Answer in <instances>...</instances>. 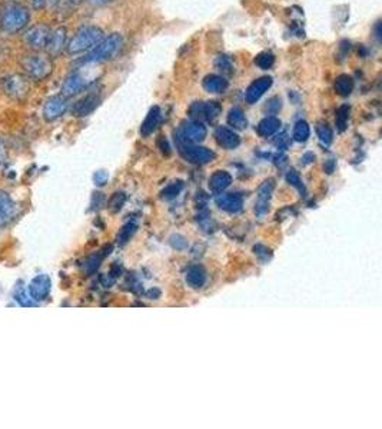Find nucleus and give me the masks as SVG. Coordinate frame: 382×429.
I'll return each instance as SVG.
<instances>
[{
	"mask_svg": "<svg viewBox=\"0 0 382 429\" xmlns=\"http://www.w3.org/2000/svg\"><path fill=\"white\" fill-rule=\"evenodd\" d=\"M104 204H105V196H104V193H99V192L93 193L92 204H90L92 211H94V209H101V208L104 206Z\"/></svg>",
	"mask_w": 382,
	"mask_h": 429,
	"instance_id": "obj_40",
	"label": "nucleus"
},
{
	"mask_svg": "<svg viewBox=\"0 0 382 429\" xmlns=\"http://www.w3.org/2000/svg\"><path fill=\"white\" fill-rule=\"evenodd\" d=\"M231 183H232V176L227 171H216L209 178V189L213 193H222L231 186Z\"/></svg>",
	"mask_w": 382,
	"mask_h": 429,
	"instance_id": "obj_21",
	"label": "nucleus"
},
{
	"mask_svg": "<svg viewBox=\"0 0 382 429\" xmlns=\"http://www.w3.org/2000/svg\"><path fill=\"white\" fill-rule=\"evenodd\" d=\"M272 83H274V80H272L271 76H262L257 80H253L245 92V101L249 105L257 104L260 99L265 94V92H268L271 89Z\"/></svg>",
	"mask_w": 382,
	"mask_h": 429,
	"instance_id": "obj_14",
	"label": "nucleus"
},
{
	"mask_svg": "<svg viewBox=\"0 0 382 429\" xmlns=\"http://www.w3.org/2000/svg\"><path fill=\"white\" fill-rule=\"evenodd\" d=\"M182 188H183V183L182 182H174V183H171V185H168L164 190H162V197L164 199H175V197L181 193V190H182Z\"/></svg>",
	"mask_w": 382,
	"mask_h": 429,
	"instance_id": "obj_36",
	"label": "nucleus"
},
{
	"mask_svg": "<svg viewBox=\"0 0 382 429\" xmlns=\"http://www.w3.org/2000/svg\"><path fill=\"white\" fill-rule=\"evenodd\" d=\"M228 123L234 129H245L248 126V119L241 108H232L228 113Z\"/></svg>",
	"mask_w": 382,
	"mask_h": 429,
	"instance_id": "obj_26",
	"label": "nucleus"
},
{
	"mask_svg": "<svg viewBox=\"0 0 382 429\" xmlns=\"http://www.w3.org/2000/svg\"><path fill=\"white\" fill-rule=\"evenodd\" d=\"M286 182H288V183L292 185V186H295V188L299 189L301 192H305L304 185H302V181H301L299 175H298L295 171H290L288 174H286Z\"/></svg>",
	"mask_w": 382,
	"mask_h": 429,
	"instance_id": "obj_38",
	"label": "nucleus"
},
{
	"mask_svg": "<svg viewBox=\"0 0 382 429\" xmlns=\"http://www.w3.org/2000/svg\"><path fill=\"white\" fill-rule=\"evenodd\" d=\"M126 202V195L123 192H116L112 195V197L109 199V204H108V208L111 212H119L123 205Z\"/></svg>",
	"mask_w": 382,
	"mask_h": 429,
	"instance_id": "obj_34",
	"label": "nucleus"
},
{
	"mask_svg": "<svg viewBox=\"0 0 382 429\" xmlns=\"http://www.w3.org/2000/svg\"><path fill=\"white\" fill-rule=\"evenodd\" d=\"M20 66L24 72V76L31 80H43L49 78L53 72V60L49 55L43 53H31L26 55L20 60Z\"/></svg>",
	"mask_w": 382,
	"mask_h": 429,
	"instance_id": "obj_4",
	"label": "nucleus"
},
{
	"mask_svg": "<svg viewBox=\"0 0 382 429\" xmlns=\"http://www.w3.org/2000/svg\"><path fill=\"white\" fill-rule=\"evenodd\" d=\"M282 108V101L279 97H271L269 101L267 102V106H265V111L269 113V115H276Z\"/></svg>",
	"mask_w": 382,
	"mask_h": 429,
	"instance_id": "obj_37",
	"label": "nucleus"
},
{
	"mask_svg": "<svg viewBox=\"0 0 382 429\" xmlns=\"http://www.w3.org/2000/svg\"><path fill=\"white\" fill-rule=\"evenodd\" d=\"M176 143H178L179 153L189 163L206 164V163L212 162L216 156L213 150H211L208 148H204V146H198L195 143H188V142H181V141H176Z\"/></svg>",
	"mask_w": 382,
	"mask_h": 429,
	"instance_id": "obj_5",
	"label": "nucleus"
},
{
	"mask_svg": "<svg viewBox=\"0 0 382 429\" xmlns=\"http://www.w3.org/2000/svg\"><path fill=\"white\" fill-rule=\"evenodd\" d=\"M161 122H162V111H161V108H159V106L150 108L149 113L146 115V118H145V120H143V123L141 126V135L145 136V138L152 135L153 132L157 129V126L161 125Z\"/></svg>",
	"mask_w": 382,
	"mask_h": 429,
	"instance_id": "obj_20",
	"label": "nucleus"
},
{
	"mask_svg": "<svg viewBox=\"0 0 382 429\" xmlns=\"http://www.w3.org/2000/svg\"><path fill=\"white\" fill-rule=\"evenodd\" d=\"M89 2L94 6H104V5H108V3L113 2V0H89Z\"/></svg>",
	"mask_w": 382,
	"mask_h": 429,
	"instance_id": "obj_47",
	"label": "nucleus"
},
{
	"mask_svg": "<svg viewBox=\"0 0 382 429\" xmlns=\"http://www.w3.org/2000/svg\"><path fill=\"white\" fill-rule=\"evenodd\" d=\"M15 216L16 204L13 197L6 190H0V230H3Z\"/></svg>",
	"mask_w": 382,
	"mask_h": 429,
	"instance_id": "obj_15",
	"label": "nucleus"
},
{
	"mask_svg": "<svg viewBox=\"0 0 382 429\" xmlns=\"http://www.w3.org/2000/svg\"><path fill=\"white\" fill-rule=\"evenodd\" d=\"M49 36H50V29L46 24L41 23V24L30 27L26 31L24 41L30 48H34L35 50H42V49H46Z\"/></svg>",
	"mask_w": 382,
	"mask_h": 429,
	"instance_id": "obj_10",
	"label": "nucleus"
},
{
	"mask_svg": "<svg viewBox=\"0 0 382 429\" xmlns=\"http://www.w3.org/2000/svg\"><path fill=\"white\" fill-rule=\"evenodd\" d=\"M281 129V120L276 116H267L264 118L258 126H257V134L261 138H269L272 135H275L276 132Z\"/></svg>",
	"mask_w": 382,
	"mask_h": 429,
	"instance_id": "obj_23",
	"label": "nucleus"
},
{
	"mask_svg": "<svg viewBox=\"0 0 382 429\" xmlns=\"http://www.w3.org/2000/svg\"><path fill=\"white\" fill-rule=\"evenodd\" d=\"M30 20L29 9L19 2L9 0L0 10V29L8 35H15V33L23 30Z\"/></svg>",
	"mask_w": 382,
	"mask_h": 429,
	"instance_id": "obj_1",
	"label": "nucleus"
},
{
	"mask_svg": "<svg viewBox=\"0 0 382 429\" xmlns=\"http://www.w3.org/2000/svg\"><path fill=\"white\" fill-rule=\"evenodd\" d=\"M316 135L320 138V142L324 146H330L332 143L334 139V132L331 129V126L325 122H320L316 125Z\"/></svg>",
	"mask_w": 382,
	"mask_h": 429,
	"instance_id": "obj_28",
	"label": "nucleus"
},
{
	"mask_svg": "<svg viewBox=\"0 0 382 429\" xmlns=\"http://www.w3.org/2000/svg\"><path fill=\"white\" fill-rule=\"evenodd\" d=\"M101 102H102V97L98 93H89L83 96L82 99H79V101L72 106V115L76 118L89 116L92 112L97 111Z\"/></svg>",
	"mask_w": 382,
	"mask_h": 429,
	"instance_id": "obj_13",
	"label": "nucleus"
},
{
	"mask_svg": "<svg viewBox=\"0 0 382 429\" xmlns=\"http://www.w3.org/2000/svg\"><path fill=\"white\" fill-rule=\"evenodd\" d=\"M31 5L36 10H42L46 6V0H31Z\"/></svg>",
	"mask_w": 382,
	"mask_h": 429,
	"instance_id": "obj_46",
	"label": "nucleus"
},
{
	"mask_svg": "<svg viewBox=\"0 0 382 429\" xmlns=\"http://www.w3.org/2000/svg\"><path fill=\"white\" fill-rule=\"evenodd\" d=\"M157 145H159V149H161V152H162L164 155H167V156L171 155V146H169L168 141H167L164 136H162L161 139H159Z\"/></svg>",
	"mask_w": 382,
	"mask_h": 429,
	"instance_id": "obj_42",
	"label": "nucleus"
},
{
	"mask_svg": "<svg viewBox=\"0 0 382 429\" xmlns=\"http://www.w3.org/2000/svg\"><path fill=\"white\" fill-rule=\"evenodd\" d=\"M313 160H315V155H313L312 152H308V153H305V155L302 156V159H301L302 164H309V163H312Z\"/></svg>",
	"mask_w": 382,
	"mask_h": 429,
	"instance_id": "obj_45",
	"label": "nucleus"
},
{
	"mask_svg": "<svg viewBox=\"0 0 382 429\" xmlns=\"http://www.w3.org/2000/svg\"><path fill=\"white\" fill-rule=\"evenodd\" d=\"M222 112L218 102H195L189 108V115L192 120L198 122H213Z\"/></svg>",
	"mask_w": 382,
	"mask_h": 429,
	"instance_id": "obj_7",
	"label": "nucleus"
},
{
	"mask_svg": "<svg viewBox=\"0 0 382 429\" xmlns=\"http://www.w3.org/2000/svg\"><path fill=\"white\" fill-rule=\"evenodd\" d=\"M185 279H186V283L194 288V289H199L205 285L206 282V272L204 271L202 267H198V265H194L190 267L188 271H186V275H185Z\"/></svg>",
	"mask_w": 382,
	"mask_h": 429,
	"instance_id": "obj_24",
	"label": "nucleus"
},
{
	"mask_svg": "<svg viewBox=\"0 0 382 429\" xmlns=\"http://www.w3.org/2000/svg\"><path fill=\"white\" fill-rule=\"evenodd\" d=\"M276 146H278L279 149H286V148H288V146H290V139H288V136L282 135L281 139L276 141Z\"/></svg>",
	"mask_w": 382,
	"mask_h": 429,
	"instance_id": "obj_43",
	"label": "nucleus"
},
{
	"mask_svg": "<svg viewBox=\"0 0 382 429\" xmlns=\"http://www.w3.org/2000/svg\"><path fill=\"white\" fill-rule=\"evenodd\" d=\"M2 155H3V143L0 141V157H2Z\"/></svg>",
	"mask_w": 382,
	"mask_h": 429,
	"instance_id": "obj_49",
	"label": "nucleus"
},
{
	"mask_svg": "<svg viewBox=\"0 0 382 429\" xmlns=\"http://www.w3.org/2000/svg\"><path fill=\"white\" fill-rule=\"evenodd\" d=\"M335 92L342 96V97H348L349 94H351L354 92V87H355V82L353 79V76H349L346 73L344 75H339L337 76L335 79Z\"/></svg>",
	"mask_w": 382,
	"mask_h": 429,
	"instance_id": "obj_25",
	"label": "nucleus"
},
{
	"mask_svg": "<svg viewBox=\"0 0 382 429\" xmlns=\"http://www.w3.org/2000/svg\"><path fill=\"white\" fill-rule=\"evenodd\" d=\"M274 189H275L274 179H268L261 185L258 190L257 202H255V213H257L258 216H262L269 211V201H271Z\"/></svg>",
	"mask_w": 382,
	"mask_h": 429,
	"instance_id": "obj_17",
	"label": "nucleus"
},
{
	"mask_svg": "<svg viewBox=\"0 0 382 429\" xmlns=\"http://www.w3.org/2000/svg\"><path fill=\"white\" fill-rule=\"evenodd\" d=\"M136 232V225L135 223H126L118 235V244L125 245L127 241L131 239V237Z\"/></svg>",
	"mask_w": 382,
	"mask_h": 429,
	"instance_id": "obj_35",
	"label": "nucleus"
},
{
	"mask_svg": "<svg viewBox=\"0 0 382 429\" xmlns=\"http://www.w3.org/2000/svg\"><path fill=\"white\" fill-rule=\"evenodd\" d=\"M123 48V38L120 33H112L108 38H104L92 50H89L82 59H79V64H92L101 63L113 59Z\"/></svg>",
	"mask_w": 382,
	"mask_h": 429,
	"instance_id": "obj_2",
	"label": "nucleus"
},
{
	"mask_svg": "<svg viewBox=\"0 0 382 429\" xmlns=\"http://www.w3.org/2000/svg\"><path fill=\"white\" fill-rule=\"evenodd\" d=\"M294 141L302 143V142H306L308 138L311 136V127L309 125L305 122V120H299L295 123L294 126Z\"/></svg>",
	"mask_w": 382,
	"mask_h": 429,
	"instance_id": "obj_29",
	"label": "nucleus"
},
{
	"mask_svg": "<svg viewBox=\"0 0 382 429\" xmlns=\"http://www.w3.org/2000/svg\"><path fill=\"white\" fill-rule=\"evenodd\" d=\"M3 92L16 101H22L29 93V82L26 76L22 75H12L3 79L2 82Z\"/></svg>",
	"mask_w": 382,
	"mask_h": 429,
	"instance_id": "obj_8",
	"label": "nucleus"
},
{
	"mask_svg": "<svg viewBox=\"0 0 382 429\" xmlns=\"http://www.w3.org/2000/svg\"><path fill=\"white\" fill-rule=\"evenodd\" d=\"M215 68L222 72V75H231L234 72V64H232V60L225 56V55H219L216 59H215Z\"/></svg>",
	"mask_w": 382,
	"mask_h": 429,
	"instance_id": "obj_31",
	"label": "nucleus"
},
{
	"mask_svg": "<svg viewBox=\"0 0 382 429\" xmlns=\"http://www.w3.org/2000/svg\"><path fill=\"white\" fill-rule=\"evenodd\" d=\"M349 111L351 109H349L348 105H342L338 108L337 116H335V125H337L338 132H344L346 129L348 119H349Z\"/></svg>",
	"mask_w": 382,
	"mask_h": 429,
	"instance_id": "obj_33",
	"label": "nucleus"
},
{
	"mask_svg": "<svg viewBox=\"0 0 382 429\" xmlns=\"http://www.w3.org/2000/svg\"><path fill=\"white\" fill-rule=\"evenodd\" d=\"M202 86L208 93H224L228 89L229 83L224 76L212 73L204 78Z\"/></svg>",
	"mask_w": 382,
	"mask_h": 429,
	"instance_id": "obj_22",
	"label": "nucleus"
},
{
	"mask_svg": "<svg viewBox=\"0 0 382 429\" xmlns=\"http://www.w3.org/2000/svg\"><path fill=\"white\" fill-rule=\"evenodd\" d=\"M206 135H208V129L202 122L189 120L181 126L175 141L188 142V143H199L205 141Z\"/></svg>",
	"mask_w": 382,
	"mask_h": 429,
	"instance_id": "obj_6",
	"label": "nucleus"
},
{
	"mask_svg": "<svg viewBox=\"0 0 382 429\" xmlns=\"http://www.w3.org/2000/svg\"><path fill=\"white\" fill-rule=\"evenodd\" d=\"M215 139L219 146H222L227 150H234L241 145V138L236 132L225 126H219L215 130Z\"/></svg>",
	"mask_w": 382,
	"mask_h": 429,
	"instance_id": "obj_18",
	"label": "nucleus"
},
{
	"mask_svg": "<svg viewBox=\"0 0 382 429\" xmlns=\"http://www.w3.org/2000/svg\"><path fill=\"white\" fill-rule=\"evenodd\" d=\"M108 179H109V175L106 171H98L93 175V182L97 186H105L108 183Z\"/></svg>",
	"mask_w": 382,
	"mask_h": 429,
	"instance_id": "obj_39",
	"label": "nucleus"
},
{
	"mask_svg": "<svg viewBox=\"0 0 382 429\" xmlns=\"http://www.w3.org/2000/svg\"><path fill=\"white\" fill-rule=\"evenodd\" d=\"M90 82L86 79V76L83 75V72L80 71H75L72 72L66 79L65 82H63L62 85V96L63 97H72L78 93H80L83 89L87 87Z\"/></svg>",
	"mask_w": 382,
	"mask_h": 429,
	"instance_id": "obj_11",
	"label": "nucleus"
},
{
	"mask_svg": "<svg viewBox=\"0 0 382 429\" xmlns=\"http://www.w3.org/2000/svg\"><path fill=\"white\" fill-rule=\"evenodd\" d=\"M255 64L262 71H268L275 64V55L271 52H262L255 57Z\"/></svg>",
	"mask_w": 382,
	"mask_h": 429,
	"instance_id": "obj_32",
	"label": "nucleus"
},
{
	"mask_svg": "<svg viewBox=\"0 0 382 429\" xmlns=\"http://www.w3.org/2000/svg\"><path fill=\"white\" fill-rule=\"evenodd\" d=\"M106 256V253H98V255H92L89 256L85 262H83V269L87 275H92L93 272H97L98 268L101 267L102 259Z\"/></svg>",
	"mask_w": 382,
	"mask_h": 429,
	"instance_id": "obj_30",
	"label": "nucleus"
},
{
	"mask_svg": "<svg viewBox=\"0 0 382 429\" xmlns=\"http://www.w3.org/2000/svg\"><path fill=\"white\" fill-rule=\"evenodd\" d=\"M50 289H52V281L45 274L38 275L36 278L31 279L27 286V292L30 295V298L34 300L36 304L46 301L49 298Z\"/></svg>",
	"mask_w": 382,
	"mask_h": 429,
	"instance_id": "obj_9",
	"label": "nucleus"
},
{
	"mask_svg": "<svg viewBox=\"0 0 382 429\" xmlns=\"http://www.w3.org/2000/svg\"><path fill=\"white\" fill-rule=\"evenodd\" d=\"M216 205L219 209L225 211L228 213H238L243 208V201L242 196L236 193H229V195H222L216 199Z\"/></svg>",
	"mask_w": 382,
	"mask_h": 429,
	"instance_id": "obj_19",
	"label": "nucleus"
},
{
	"mask_svg": "<svg viewBox=\"0 0 382 429\" xmlns=\"http://www.w3.org/2000/svg\"><path fill=\"white\" fill-rule=\"evenodd\" d=\"M105 33L98 26H83L80 27L75 36L66 45V50L69 55H80L92 50L102 39Z\"/></svg>",
	"mask_w": 382,
	"mask_h": 429,
	"instance_id": "obj_3",
	"label": "nucleus"
},
{
	"mask_svg": "<svg viewBox=\"0 0 382 429\" xmlns=\"http://www.w3.org/2000/svg\"><path fill=\"white\" fill-rule=\"evenodd\" d=\"M66 111H68L66 97H63L62 94L60 96H52L45 102L43 118L48 122H53V120H56V119H59V118L65 115Z\"/></svg>",
	"mask_w": 382,
	"mask_h": 429,
	"instance_id": "obj_12",
	"label": "nucleus"
},
{
	"mask_svg": "<svg viewBox=\"0 0 382 429\" xmlns=\"http://www.w3.org/2000/svg\"><path fill=\"white\" fill-rule=\"evenodd\" d=\"M13 298L15 301L20 305V307H24V308H29V307H35L38 305L34 300L30 298V295L27 292V288H24L23 285H17L13 290Z\"/></svg>",
	"mask_w": 382,
	"mask_h": 429,
	"instance_id": "obj_27",
	"label": "nucleus"
},
{
	"mask_svg": "<svg viewBox=\"0 0 382 429\" xmlns=\"http://www.w3.org/2000/svg\"><path fill=\"white\" fill-rule=\"evenodd\" d=\"M253 251H255V255H257L258 258H261L262 260H268V259L271 258V252H269V249H267V248H265V246H262V245L255 246V248H253Z\"/></svg>",
	"mask_w": 382,
	"mask_h": 429,
	"instance_id": "obj_41",
	"label": "nucleus"
},
{
	"mask_svg": "<svg viewBox=\"0 0 382 429\" xmlns=\"http://www.w3.org/2000/svg\"><path fill=\"white\" fill-rule=\"evenodd\" d=\"M66 39H68V33H66L65 27H57L55 30H50V36H49V41H48V45H46L48 55L50 57L59 56L63 52V49H65L66 45H68Z\"/></svg>",
	"mask_w": 382,
	"mask_h": 429,
	"instance_id": "obj_16",
	"label": "nucleus"
},
{
	"mask_svg": "<svg viewBox=\"0 0 382 429\" xmlns=\"http://www.w3.org/2000/svg\"><path fill=\"white\" fill-rule=\"evenodd\" d=\"M324 168H325L327 174H332L335 171V160L334 159H328L325 162V164H324Z\"/></svg>",
	"mask_w": 382,
	"mask_h": 429,
	"instance_id": "obj_44",
	"label": "nucleus"
},
{
	"mask_svg": "<svg viewBox=\"0 0 382 429\" xmlns=\"http://www.w3.org/2000/svg\"><path fill=\"white\" fill-rule=\"evenodd\" d=\"M375 36L378 41H381V22H378L375 26Z\"/></svg>",
	"mask_w": 382,
	"mask_h": 429,
	"instance_id": "obj_48",
	"label": "nucleus"
}]
</instances>
